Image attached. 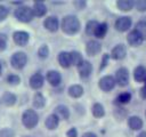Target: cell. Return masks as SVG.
Returning <instances> with one entry per match:
<instances>
[{
	"label": "cell",
	"instance_id": "6da1fadb",
	"mask_svg": "<svg viewBox=\"0 0 146 137\" xmlns=\"http://www.w3.org/2000/svg\"><path fill=\"white\" fill-rule=\"evenodd\" d=\"M62 29L67 34H75L80 30V22L73 15H67L62 21Z\"/></svg>",
	"mask_w": 146,
	"mask_h": 137
},
{
	"label": "cell",
	"instance_id": "7a4b0ae2",
	"mask_svg": "<svg viewBox=\"0 0 146 137\" xmlns=\"http://www.w3.org/2000/svg\"><path fill=\"white\" fill-rule=\"evenodd\" d=\"M22 121H23V124L27 128V129H32L34 128L38 122H39V116L36 114L35 111L33 110H26L24 113H23V116H22Z\"/></svg>",
	"mask_w": 146,
	"mask_h": 137
},
{
	"label": "cell",
	"instance_id": "3957f363",
	"mask_svg": "<svg viewBox=\"0 0 146 137\" xmlns=\"http://www.w3.org/2000/svg\"><path fill=\"white\" fill-rule=\"evenodd\" d=\"M33 11H32V8L27 7V6H22V7H18L16 10H15V17L19 21V22H23V23H27V22H31L32 18H33Z\"/></svg>",
	"mask_w": 146,
	"mask_h": 137
},
{
	"label": "cell",
	"instance_id": "277c9868",
	"mask_svg": "<svg viewBox=\"0 0 146 137\" xmlns=\"http://www.w3.org/2000/svg\"><path fill=\"white\" fill-rule=\"evenodd\" d=\"M26 62H27V56H26V54L23 53V51H17V53H15V54L11 56V58H10V64H11V66H13L14 68H16V70L23 68V67L25 66Z\"/></svg>",
	"mask_w": 146,
	"mask_h": 137
},
{
	"label": "cell",
	"instance_id": "5b68a950",
	"mask_svg": "<svg viewBox=\"0 0 146 137\" xmlns=\"http://www.w3.org/2000/svg\"><path fill=\"white\" fill-rule=\"evenodd\" d=\"M115 83H117L121 87H124L128 84L129 82V72L125 67H120L116 72H115Z\"/></svg>",
	"mask_w": 146,
	"mask_h": 137
},
{
	"label": "cell",
	"instance_id": "8992f818",
	"mask_svg": "<svg viewBox=\"0 0 146 137\" xmlns=\"http://www.w3.org/2000/svg\"><path fill=\"white\" fill-rule=\"evenodd\" d=\"M98 86L103 91H110L115 87V80L112 75H105L99 80Z\"/></svg>",
	"mask_w": 146,
	"mask_h": 137
},
{
	"label": "cell",
	"instance_id": "52a82bcc",
	"mask_svg": "<svg viewBox=\"0 0 146 137\" xmlns=\"http://www.w3.org/2000/svg\"><path fill=\"white\" fill-rule=\"evenodd\" d=\"M131 18L128 17V16H122V17H119L116 21H115V29L120 32H125L130 29L131 26Z\"/></svg>",
	"mask_w": 146,
	"mask_h": 137
},
{
	"label": "cell",
	"instance_id": "ba28073f",
	"mask_svg": "<svg viewBox=\"0 0 146 137\" xmlns=\"http://www.w3.org/2000/svg\"><path fill=\"white\" fill-rule=\"evenodd\" d=\"M125 54H127L125 46H124V45H116V46L112 49L111 57H112L113 59L120 61V59H123V58L125 57Z\"/></svg>",
	"mask_w": 146,
	"mask_h": 137
},
{
	"label": "cell",
	"instance_id": "9c48e42d",
	"mask_svg": "<svg viewBox=\"0 0 146 137\" xmlns=\"http://www.w3.org/2000/svg\"><path fill=\"white\" fill-rule=\"evenodd\" d=\"M100 49H102V46H100V43H99L98 41H96V40H90V41H88V43H87V46H86V51H87V54L90 55V56L97 55V54L100 51Z\"/></svg>",
	"mask_w": 146,
	"mask_h": 137
},
{
	"label": "cell",
	"instance_id": "30bf717a",
	"mask_svg": "<svg viewBox=\"0 0 146 137\" xmlns=\"http://www.w3.org/2000/svg\"><path fill=\"white\" fill-rule=\"evenodd\" d=\"M78 70L81 78H88L92 71V65L88 61H82L81 64L78 66Z\"/></svg>",
	"mask_w": 146,
	"mask_h": 137
},
{
	"label": "cell",
	"instance_id": "8fae6325",
	"mask_svg": "<svg viewBox=\"0 0 146 137\" xmlns=\"http://www.w3.org/2000/svg\"><path fill=\"white\" fill-rule=\"evenodd\" d=\"M14 41L16 45L18 46H25L29 42V33L24 32V31H17L14 33L13 35Z\"/></svg>",
	"mask_w": 146,
	"mask_h": 137
},
{
	"label": "cell",
	"instance_id": "7c38bea8",
	"mask_svg": "<svg viewBox=\"0 0 146 137\" xmlns=\"http://www.w3.org/2000/svg\"><path fill=\"white\" fill-rule=\"evenodd\" d=\"M127 40H128V42H129V45L130 46H132V47H137V46H140L141 43H143V39H141V37L139 35V33L136 31V30H133V31H131L129 34H128V38H127Z\"/></svg>",
	"mask_w": 146,
	"mask_h": 137
},
{
	"label": "cell",
	"instance_id": "4fadbf2b",
	"mask_svg": "<svg viewBox=\"0 0 146 137\" xmlns=\"http://www.w3.org/2000/svg\"><path fill=\"white\" fill-rule=\"evenodd\" d=\"M43 25H44V27H46L48 31L55 32V31H57L59 23H58L57 17H55V16H49V17H47V18L44 19Z\"/></svg>",
	"mask_w": 146,
	"mask_h": 137
},
{
	"label": "cell",
	"instance_id": "5bb4252c",
	"mask_svg": "<svg viewBox=\"0 0 146 137\" xmlns=\"http://www.w3.org/2000/svg\"><path fill=\"white\" fill-rule=\"evenodd\" d=\"M47 80L51 86H58L60 83V81H62V75H60V73L58 71L51 70V71H49L47 73Z\"/></svg>",
	"mask_w": 146,
	"mask_h": 137
},
{
	"label": "cell",
	"instance_id": "9a60e30c",
	"mask_svg": "<svg viewBox=\"0 0 146 137\" xmlns=\"http://www.w3.org/2000/svg\"><path fill=\"white\" fill-rule=\"evenodd\" d=\"M30 86L33 89H39L43 86V76L40 73H34L30 79Z\"/></svg>",
	"mask_w": 146,
	"mask_h": 137
},
{
	"label": "cell",
	"instance_id": "2e32d148",
	"mask_svg": "<svg viewBox=\"0 0 146 137\" xmlns=\"http://www.w3.org/2000/svg\"><path fill=\"white\" fill-rule=\"evenodd\" d=\"M44 124H46V127H47L49 130H54V129H56V128L58 127V124H59V118H58L56 114H50V115L46 119Z\"/></svg>",
	"mask_w": 146,
	"mask_h": 137
},
{
	"label": "cell",
	"instance_id": "e0dca14e",
	"mask_svg": "<svg viewBox=\"0 0 146 137\" xmlns=\"http://www.w3.org/2000/svg\"><path fill=\"white\" fill-rule=\"evenodd\" d=\"M133 78L137 82H144L146 80V68L141 65L137 66L133 71Z\"/></svg>",
	"mask_w": 146,
	"mask_h": 137
},
{
	"label": "cell",
	"instance_id": "ac0fdd59",
	"mask_svg": "<svg viewBox=\"0 0 146 137\" xmlns=\"http://www.w3.org/2000/svg\"><path fill=\"white\" fill-rule=\"evenodd\" d=\"M128 124H129V127H130L132 130H139V129L143 128V120H141L139 116L132 115V116L129 118Z\"/></svg>",
	"mask_w": 146,
	"mask_h": 137
},
{
	"label": "cell",
	"instance_id": "d6986e66",
	"mask_svg": "<svg viewBox=\"0 0 146 137\" xmlns=\"http://www.w3.org/2000/svg\"><path fill=\"white\" fill-rule=\"evenodd\" d=\"M54 114H56V115H57L58 118H60V119L67 120V119L70 118V110H68L65 105H58V106H56Z\"/></svg>",
	"mask_w": 146,
	"mask_h": 137
},
{
	"label": "cell",
	"instance_id": "ffe728a7",
	"mask_svg": "<svg viewBox=\"0 0 146 137\" xmlns=\"http://www.w3.org/2000/svg\"><path fill=\"white\" fill-rule=\"evenodd\" d=\"M58 62H59V64H60L62 67H65V68L70 67V66H71L70 53H67V51H62V53H59V55H58Z\"/></svg>",
	"mask_w": 146,
	"mask_h": 137
},
{
	"label": "cell",
	"instance_id": "44dd1931",
	"mask_svg": "<svg viewBox=\"0 0 146 137\" xmlns=\"http://www.w3.org/2000/svg\"><path fill=\"white\" fill-rule=\"evenodd\" d=\"M32 11H33L34 16L41 17V16H43L47 13V7L42 2H35L33 5V7H32Z\"/></svg>",
	"mask_w": 146,
	"mask_h": 137
},
{
	"label": "cell",
	"instance_id": "7402d4cb",
	"mask_svg": "<svg viewBox=\"0 0 146 137\" xmlns=\"http://www.w3.org/2000/svg\"><path fill=\"white\" fill-rule=\"evenodd\" d=\"M83 94V88L80 84H73L68 88V95L73 98H79Z\"/></svg>",
	"mask_w": 146,
	"mask_h": 137
},
{
	"label": "cell",
	"instance_id": "603a6c76",
	"mask_svg": "<svg viewBox=\"0 0 146 137\" xmlns=\"http://www.w3.org/2000/svg\"><path fill=\"white\" fill-rule=\"evenodd\" d=\"M116 6L120 10H123V11H128V10H131L132 7H133V1L132 0H119L116 2Z\"/></svg>",
	"mask_w": 146,
	"mask_h": 137
},
{
	"label": "cell",
	"instance_id": "cb8c5ba5",
	"mask_svg": "<svg viewBox=\"0 0 146 137\" xmlns=\"http://www.w3.org/2000/svg\"><path fill=\"white\" fill-rule=\"evenodd\" d=\"M70 59H71V65H75V66H79L81 64V62L83 61L82 55L75 50L70 53Z\"/></svg>",
	"mask_w": 146,
	"mask_h": 137
},
{
	"label": "cell",
	"instance_id": "d4e9b609",
	"mask_svg": "<svg viewBox=\"0 0 146 137\" xmlns=\"http://www.w3.org/2000/svg\"><path fill=\"white\" fill-rule=\"evenodd\" d=\"M106 33H107V24L106 23H100V24H98L94 35H96L97 38L102 39V38H104L106 35Z\"/></svg>",
	"mask_w": 146,
	"mask_h": 137
},
{
	"label": "cell",
	"instance_id": "484cf974",
	"mask_svg": "<svg viewBox=\"0 0 146 137\" xmlns=\"http://www.w3.org/2000/svg\"><path fill=\"white\" fill-rule=\"evenodd\" d=\"M2 102L7 106H11L16 103V96L11 92H5L2 96Z\"/></svg>",
	"mask_w": 146,
	"mask_h": 137
},
{
	"label": "cell",
	"instance_id": "4316f807",
	"mask_svg": "<svg viewBox=\"0 0 146 137\" xmlns=\"http://www.w3.org/2000/svg\"><path fill=\"white\" fill-rule=\"evenodd\" d=\"M44 103H46V99H44L43 95L40 94V92H36L34 95V98H33V105L36 108H41V107L44 106Z\"/></svg>",
	"mask_w": 146,
	"mask_h": 137
},
{
	"label": "cell",
	"instance_id": "83f0119b",
	"mask_svg": "<svg viewBox=\"0 0 146 137\" xmlns=\"http://www.w3.org/2000/svg\"><path fill=\"white\" fill-rule=\"evenodd\" d=\"M92 114H94V116H96V118H102V116H104V114H105L104 106H103L102 104H99V103L94 104V105H92Z\"/></svg>",
	"mask_w": 146,
	"mask_h": 137
},
{
	"label": "cell",
	"instance_id": "f1b7e54d",
	"mask_svg": "<svg viewBox=\"0 0 146 137\" xmlns=\"http://www.w3.org/2000/svg\"><path fill=\"white\" fill-rule=\"evenodd\" d=\"M136 31L139 33L143 40H146V22L145 21H140L136 24Z\"/></svg>",
	"mask_w": 146,
	"mask_h": 137
},
{
	"label": "cell",
	"instance_id": "f546056e",
	"mask_svg": "<svg viewBox=\"0 0 146 137\" xmlns=\"http://www.w3.org/2000/svg\"><path fill=\"white\" fill-rule=\"evenodd\" d=\"M98 22L97 21H89L88 23H87V26H86V32H87V34H89V35H94L95 34V31H96V29H97V26H98Z\"/></svg>",
	"mask_w": 146,
	"mask_h": 137
},
{
	"label": "cell",
	"instance_id": "4dcf8cb0",
	"mask_svg": "<svg viewBox=\"0 0 146 137\" xmlns=\"http://www.w3.org/2000/svg\"><path fill=\"white\" fill-rule=\"evenodd\" d=\"M130 99H131V94L128 92V91H125V92L120 94L116 97V103L117 104H127V103L130 102Z\"/></svg>",
	"mask_w": 146,
	"mask_h": 137
},
{
	"label": "cell",
	"instance_id": "1f68e13d",
	"mask_svg": "<svg viewBox=\"0 0 146 137\" xmlns=\"http://www.w3.org/2000/svg\"><path fill=\"white\" fill-rule=\"evenodd\" d=\"M114 115H115V118L117 120H123L125 118V115H127V111L123 107H116L114 110Z\"/></svg>",
	"mask_w": 146,
	"mask_h": 137
},
{
	"label": "cell",
	"instance_id": "d6a6232c",
	"mask_svg": "<svg viewBox=\"0 0 146 137\" xmlns=\"http://www.w3.org/2000/svg\"><path fill=\"white\" fill-rule=\"evenodd\" d=\"M38 55H39V57H40V58H47V57H48V55H49L48 46L42 45V46L39 48V50H38Z\"/></svg>",
	"mask_w": 146,
	"mask_h": 137
},
{
	"label": "cell",
	"instance_id": "836d02e7",
	"mask_svg": "<svg viewBox=\"0 0 146 137\" xmlns=\"http://www.w3.org/2000/svg\"><path fill=\"white\" fill-rule=\"evenodd\" d=\"M133 6L136 7L137 10L145 11L146 10V0H137V1L133 2Z\"/></svg>",
	"mask_w": 146,
	"mask_h": 137
},
{
	"label": "cell",
	"instance_id": "e575fe53",
	"mask_svg": "<svg viewBox=\"0 0 146 137\" xmlns=\"http://www.w3.org/2000/svg\"><path fill=\"white\" fill-rule=\"evenodd\" d=\"M7 81H8V83H9V84L15 86V84H18V83H19L21 79H19V76H18V75H16V74H9V75H8V78H7Z\"/></svg>",
	"mask_w": 146,
	"mask_h": 137
},
{
	"label": "cell",
	"instance_id": "d590c367",
	"mask_svg": "<svg viewBox=\"0 0 146 137\" xmlns=\"http://www.w3.org/2000/svg\"><path fill=\"white\" fill-rule=\"evenodd\" d=\"M0 137H14V131L9 128H5L0 131Z\"/></svg>",
	"mask_w": 146,
	"mask_h": 137
},
{
	"label": "cell",
	"instance_id": "8d00e7d4",
	"mask_svg": "<svg viewBox=\"0 0 146 137\" xmlns=\"http://www.w3.org/2000/svg\"><path fill=\"white\" fill-rule=\"evenodd\" d=\"M7 16H8V8L0 5V22L3 21Z\"/></svg>",
	"mask_w": 146,
	"mask_h": 137
},
{
	"label": "cell",
	"instance_id": "74e56055",
	"mask_svg": "<svg viewBox=\"0 0 146 137\" xmlns=\"http://www.w3.org/2000/svg\"><path fill=\"white\" fill-rule=\"evenodd\" d=\"M7 47V37L5 34H0V50L6 49Z\"/></svg>",
	"mask_w": 146,
	"mask_h": 137
},
{
	"label": "cell",
	"instance_id": "f35d334b",
	"mask_svg": "<svg viewBox=\"0 0 146 137\" xmlns=\"http://www.w3.org/2000/svg\"><path fill=\"white\" fill-rule=\"evenodd\" d=\"M67 137H78V131L75 128H71L68 131H67Z\"/></svg>",
	"mask_w": 146,
	"mask_h": 137
},
{
	"label": "cell",
	"instance_id": "ab89813d",
	"mask_svg": "<svg viewBox=\"0 0 146 137\" xmlns=\"http://www.w3.org/2000/svg\"><path fill=\"white\" fill-rule=\"evenodd\" d=\"M107 58H108V55H107V54H105V55H104V58H103V61H102V65H100L99 70H103V68L105 67L106 62H107Z\"/></svg>",
	"mask_w": 146,
	"mask_h": 137
},
{
	"label": "cell",
	"instance_id": "60d3db41",
	"mask_svg": "<svg viewBox=\"0 0 146 137\" xmlns=\"http://www.w3.org/2000/svg\"><path fill=\"white\" fill-rule=\"evenodd\" d=\"M140 96H141V98L146 99V86H144V87L140 89Z\"/></svg>",
	"mask_w": 146,
	"mask_h": 137
},
{
	"label": "cell",
	"instance_id": "b9f144b4",
	"mask_svg": "<svg viewBox=\"0 0 146 137\" xmlns=\"http://www.w3.org/2000/svg\"><path fill=\"white\" fill-rule=\"evenodd\" d=\"M82 137H97V136L94 132H86V134L82 135Z\"/></svg>",
	"mask_w": 146,
	"mask_h": 137
},
{
	"label": "cell",
	"instance_id": "7bdbcfd3",
	"mask_svg": "<svg viewBox=\"0 0 146 137\" xmlns=\"http://www.w3.org/2000/svg\"><path fill=\"white\" fill-rule=\"evenodd\" d=\"M137 137H146V131H141Z\"/></svg>",
	"mask_w": 146,
	"mask_h": 137
},
{
	"label": "cell",
	"instance_id": "ee69618b",
	"mask_svg": "<svg viewBox=\"0 0 146 137\" xmlns=\"http://www.w3.org/2000/svg\"><path fill=\"white\" fill-rule=\"evenodd\" d=\"M0 74H1V64H0Z\"/></svg>",
	"mask_w": 146,
	"mask_h": 137
},
{
	"label": "cell",
	"instance_id": "f6af8a7d",
	"mask_svg": "<svg viewBox=\"0 0 146 137\" xmlns=\"http://www.w3.org/2000/svg\"><path fill=\"white\" fill-rule=\"evenodd\" d=\"M23 137H31V136H23Z\"/></svg>",
	"mask_w": 146,
	"mask_h": 137
},
{
	"label": "cell",
	"instance_id": "bcb514c9",
	"mask_svg": "<svg viewBox=\"0 0 146 137\" xmlns=\"http://www.w3.org/2000/svg\"><path fill=\"white\" fill-rule=\"evenodd\" d=\"M145 86H146V80H145Z\"/></svg>",
	"mask_w": 146,
	"mask_h": 137
},
{
	"label": "cell",
	"instance_id": "7dc6e473",
	"mask_svg": "<svg viewBox=\"0 0 146 137\" xmlns=\"http://www.w3.org/2000/svg\"><path fill=\"white\" fill-rule=\"evenodd\" d=\"M145 115H146V111H145Z\"/></svg>",
	"mask_w": 146,
	"mask_h": 137
}]
</instances>
